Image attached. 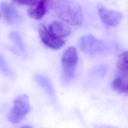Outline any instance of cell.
<instances>
[{"instance_id": "6da1fadb", "label": "cell", "mask_w": 128, "mask_h": 128, "mask_svg": "<svg viewBox=\"0 0 128 128\" xmlns=\"http://www.w3.org/2000/svg\"><path fill=\"white\" fill-rule=\"evenodd\" d=\"M52 10L64 22L72 26L80 25L83 13L80 6L70 0H55L50 4Z\"/></svg>"}, {"instance_id": "7a4b0ae2", "label": "cell", "mask_w": 128, "mask_h": 128, "mask_svg": "<svg viewBox=\"0 0 128 128\" xmlns=\"http://www.w3.org/2000/svg\"><path fill=\"white\" fill-rule=\"evenodd\" d=\"M30 104L28 97L23 94L18 96L14 100V105L8 114V120L13 124L20 122L28 113Z\"/></svg>"}, {"instance_id": "3957f363", "label": "cell", "mask_w": 128, "mask_h": 128, "mask_svg": "<svg viewBox=\"0 0 128 128\" xmlns=\"http://www.w3.org/2000/svg\"><path fill=\"white\" fill-rule=\"evenodd\" d=\"M78 59L77 50L74 46L68 47L64 52L62 58V68L67 78H72L74 76Z\"/></svg>"}, {"instance_id": "277c9868", "label": "cell", "mask_w": 128, "mask_h": 128, "mask_svg": "<svg viewBox=\"0 0 128 128\" xmlns=\"http://www.w3.org/2000/svg\"><path fill=\"white\" fill-rule=\"evenodd\" d=\"M79 46L83 52L92 54L102 51L104 46L100 40L92 34H87L80 38Z\"/></svg>"}, {"instance_id": "5b68a950", "label": "cell", "mask_w": 128, "mask_h": 128, "mask_svg": "<svg viewBox=\"0 0 128 128\" xmlns=\"http://www.w3.org/2000/svg\"><path fill=\"white\" fill-rule=\"evenodd\" d=\"M97 8L101 20L108 26H118L122 18V14L120 12L107 8L100 4Z\"/></svg>"}, {"instance_id": "8992f818", "label": "cell", "mask_w": 128, "mask_h": 128, "mask_svg": "<svg viewBox=\"0 0 128 128\" xmlns=\"http://www.w3.org/2000/svg\"><path fill=\"white\" fill-rule=\"evenodd\" d=\"M38 29L42 41L48 47L52 49L58 50L62 48L65 44L64 41L62 38L54 36L44 26L40 24Z\"/></svg>"}, {"instance_id": "52a82bcc", "label": "cell", "mask_w": 128, "mask_h": 128, "mask_svg": "<svg viewBox=\"0 0 128 128\" xmlns=\"http://www.w3.org/2000/svg\"><path fill=\"white\" fill-rule=\"evenodd\" d=\"M0 10L6 22L10 24L21 22L22 18L16 9L12 4L5 2L0 4Z\"/></svg>"}, {"instance_id": "ba28073f", "label": "cell", "mask_w": 128, "mask_h": 128, "mask_svg": "<svg viewBox=\"0 0 128 128\" xmlns=\"http://www.w3.org/2000/svg\"><path fill=\"white\" fill-rule=\"evenodd\" d=\"M50 0H39L34 6L28 10V16L35 20H40L46 13Z\"/></svg>"}, {"instance_id": "9c48e42d", "label": "cell", "mask_w": 128, "mask_h": 128, "mask_svg": "<svg viewBox=\"0 0 128 128\" xmlns=\"http://www.w3.org/2000/svg\"><path fill=\"white\" fill-rule=\"evenodd\" d=\"M49 30L56 36L60 38L70 34V28L68 24L60 21H54L48 26Z\"/></svg>"}, {"instance_id": "30bf717a", "label": "cell", "mask_w": 128, "mask_h": 128, "mask_svg": "<svg viewBox=\"0 0 128 128\" xmlns=\"http://www.w3.org/2000/svg\"><path fill=\"white\" fill-rule=\"evenodd\" d=\"M34 80L38 85L52 98L55 97L54 92L50 80L46 76L41 74L34 76Z\"/></svg>"}, {"instance_id": "8fae6325", "label": "cell", "mask_w": 128, "mask_h": 128, "mask_svg": "<svg viewBox=\"0 0 128 128\" xmlns=\"http://www.w3.org/2000/svg\"><path fill=\"white\" fill-rule=\"evenodd\" d=\"M112 86L114 90L128 94V80L126 82L122 78H116L112 80Z\"/></svg>"}, {"instance_id": "7c38bea8", "label": "cell", "mask_w": 128, "mask_h": 128, "mask_svg": "<svg viewBox=\"0 0 128 128\" xmlns=\"http://www.w3.org/2000/svg\"><path fill=\"white\" fill-rule=\"evenodd\" d=\"M118 68L124 72H128V51L121 53L118 56L116 62Z\"/></svg>"}, {"instance_id": "4fadbf2b", "label": "cell", "mask_w": 128, "mask_h": 128, "mask_svg": "<svg viewBox=\"0 0 128 128\" xmlns=\"http://www.w3.org/2000/svg\"><path fill=\"white\" fill-rule=\"evenodd\" d=\"M0 71L8 76H12V72L10 68L4 58L0 54Z\"/></svg>"}, {"instance_id": "5bb4252c", "label": "cell", "mask_w": 128, "mask_h": 128, "mask_svg": "<svg viewBox=\"0 0 128 128\" xmlns=\"http://www.w3.org/2000/svg\"><path fill=\"white\" fill-rule=\"evenodd\" d=\"M10 38L12 41L16 44L19 48H20L22 50H24V46L23 44L21 37L18 32H12L10 34Z\"/></svg>"}, {"instance_id": "9a60e30c", "label": "cell", "mask_w": 128, "mask_h": 128, "mask_svg": "<svg viewBox=\"0 0 128 128\" xmlns=\"http://www.w3.org/2000/svg\"><path fill=\"white\" fill-rule=\"evenodd\" d=\"M38 0H12L13 2L19 5L28 6L30 7L35 5Z\"/></svg>"}, {"instance_id": "2e32d148", "label": "cell", "mask_w": 128, "mask_h": 128, "mask_svg": "<svg viewBox=\"0 0 128 128\" xmlns=\"http://www.w3.org/2000/svg\"><path fill=\"white\" fill-rule=\"evenodd\" d=\"M94 128H118L117 127L106 124H95L94 126Z\"/></svg>"}, {"instance_id": "e0dca14e", "label": "cell", "mask_w": 128, "mask_h": 128, "mask_svg": "<svg viewBox=\"0 0 128 128\" xmlns=\"http://www.w3.org/2000/svg\"><path fill=\"white\" fill-rule=\"evenodd\" d=\"M20 128H32V127L30 126H22Z\"/></svg>"}]
</instances>
